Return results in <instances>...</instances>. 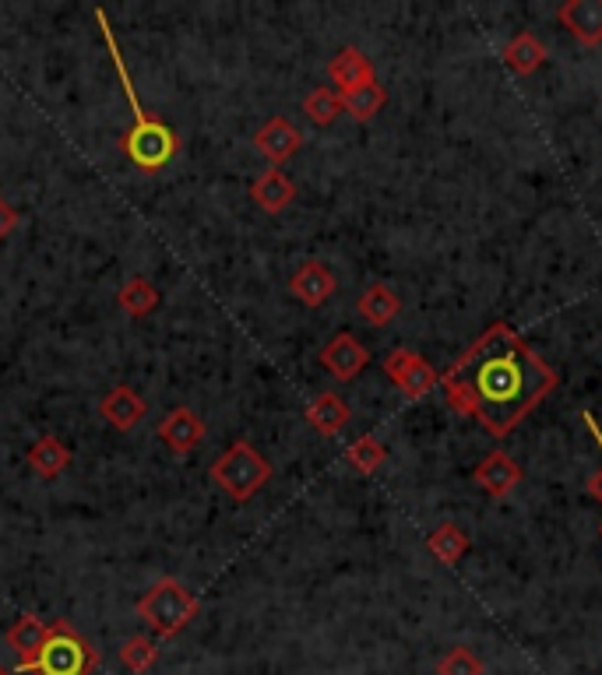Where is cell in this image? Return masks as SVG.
<instances>
[{
    "mask_svg": "<svg viewBox=\"0 0 602 675\" xmlns=\"http://www.w3.org/2000/svg\"><path fill=\"white\" fill-rule=\"evenodd\" d=\"M366 363H371V352H366V345H360V338H353L349 331L334 334L331 342L321 348V366L342 384L356 380L366 369Z\"/></svg>",
    "mask_w": 602,
    "mask_h": 675,
    "instance_id": "obj_7",
    "label": "cell"
},
{
    "mask_svg": "<svg viewBox=\"0 0 602 675\" xmlns=\"http://www.w3.org/2000/svg\"><path fill=\"white\" fill-rule=\"evenodd\" d=\"M307 422L310 426L321 433V436H339L342 430H345V422H349V404L339 398V394H331V391H325V394H317L310 404H307Z\"/></svg>",
    "mask_w": 602,
    "mask_h": 675,
    "instance_id": "obj_18",
    "label": "cell"
},
{
    "mask_svg": "<svg viewBox=\"0 0 602 675\" xmlns=\"http://www.w3.org/2000/svg\"><path fill=\"white\" fill-rule=\"evenodd\" d=\"M14 229H19V211H14L8 201L0 197V243H4Z\"/></svg>",
    "mask_w": 602,
    "mask_h": 675,
    "instance_id": "obj_29",
    "label": "cell"
},
{
    "mask_svg": "<svg viewBox=\"0 0 602 675\" xmlns=\"http://www.w3.org/2000/svg\"><path fill=\"white\" fill-rule=\"evenodd\" d=\"M473 482L482 489V493H490V496L500 500V496H508L518 482H522V465H518L514 458H508L504 450H493L473 468Z\"/></svg>",
    "mask_w": 602,
    "mask_h": 675,
    "instance_id": "obj_13",
    "label": "cell"
},
{
    "mask_svg": "<svg viewBox=\"0 0 602 675\" xmlns=\"http://www.w3.org/2000/svg\"><path fill=\"white\" fill-rule=\"evenodd\" d=\"M557 384V369L535 356V348L504 320L482 331L441 377L451 409L473 415L490 436H511Z\"/></svg>",
    "mask_w": 602,
    "mask_h": 675,
    "instance_id": "obj_1",
    "label": "cell"
},
{
    "mask_svg": "<svg viewBox=\"0 0 602 675\" xmlns=\"http://www.w3.org/2000/svg\"><path fill=\"white\" fill-rule=\"evenodd\" d=\"M328 78H331V84H339V95H342V92L360 89V84L377 81V78H374V64H371V57H366L363 49H356V46H345V49H339V54L331 57V64H328Z\"/></svg>",
    "mask_w": 602,
    "mask_h": 675,
    "instance_id": "obj_14",
    "label": "cell"
},
{
    "mask_svg": "<svg viewBox=\"0 0 602 675\" xmlns=\"http://www.w3.org/2000/svg\"><path fill=\"white\" fill-rule=\"evenodd\" d=\"M0 675H8V668H4V665H0Z\"/></svg>",
    "mask_w": 602,
    "mask_h": 675,
    "instance_id": "obj_30",
    "label": "cell"
},
{
    "mask_svg": "<svg viewBox=\"0 0 602 675\" xmlns=\"http://www.w3.org/2000/svg\"><path fill=\"white\" fill-rule=\"evenodd\" d=\"M159 441L173 454H191L201 441H205V419H201L194 409H188V404H180V409L162 415Z\"/></svg>",
    "mask_w": 602,
    "mask_h": 675,
    "instance_id": "obj_8",
    "label": "cell"
},
{
    "mask_svg": "<svg viewBox=\"0 0 602 675\" xmlns=\"http://www.w3.org/2000/svg\"><path fill=\"white\" fill-rule=\"evenodd\" d=\"M250 197H254V205L268 215H279L293 205L296 197V183L282 173V169H268L254 180V187H250Z\"/></svg>",
    "mask_w": 602,
    "mask_h": 675,
    "instance_id": "obj_15",
    "label": "cell"
},
{
    "mask_svg": "<svg viewBox=\"0 0 602 675\" xmlns=\"http://www.w3.org/2000/svg\"><path fill=\"white\" fill-rule=\"evenodd\" d=\"M599 535H602V525H599Z\"/></svg>",
    "mask_w": 602,
    "mask_h": 675,
    "instance_id": "obj_31",
    "label": "cell"
},
{
    "mask_svg": "<svg viewBox=\"0 0 602 675\" xmlns=\"http://www.w3.org/2000/svg\"><path fill=\"white\" fill-rule=\"evenodd\" d=\"M29 465L36 468L43 479H57L60 471H67V465H71V450H67V444L57 441V436H39V441L29 447Z\"/></svg>",
    "mask_w": 602,
    "mask_h": 675,
    "instance_id": "obj_20",
    "label": "cell"
},
{
    "mask_svg": "<svg viewBox=\"0 0 602 675\" xmlns=\"http://www.w3.org/2000/svg\"><path fill=\"white\" fill-rule=\"evenodd\" d=\"M339 99H342L345 113H353L360 124H366L384 110V103H388V92H384L377 81H371V84H360V89H353V92H342Z\"/></svg>",
    "mask_w": 602,
    "mask_h": 675,
    "instance_id": "obj_22",
    "label": "cell"
},
{
    "mask_svg": "<svg viewBox=\"0 0 602 675\" xmlns=\"http://www.w3.org/2000/svg\"><path fill=\"white\" fill-rule=\"evenodd\" d=\"M121 148L138 169H145V173H156V169H162L177 156L180 141H177L173 127H166L162 121H156L148 130H127L121 138Z\"/></svg>",
    "mask_w": 602,
    "mask_h": 675,
    "instance_id": "obj_5",
    "label": "cell"
},
{
    "mask_svg": "<svg viewBox=\"0 0 602 675\" xmlns=\"http://www.w3.org/2000/svg\"><path fill=\"white\" fill-rule=\"evenodd\" d=\"M49 637V622L36 619V616H22L14 619V627L8 630V644L14 648V654H19V668L29 672L32 662H36V654L43 651Z\"/></svg>",
    "mask_w": 602,
    "mask_h": 675,
    "instance_id": "obj_16",
    "label": "cell"
},
{
    "mask_svg": "<svg viewBox=\"0 0 602 675\" xmlns=\"http://www.w3.org/2000/svg\"><path fill=\"white\" fill-rule=\"evenodd\" d=\"M581 419H584V426H589V433H592V441L599 444V454H602V430H599V422H595V415H592V412H584ZM589 493H592V496H595V500L602 503V471H599V476H595V479L589 482Z\"/></svg>",
    "mask_w": 602,
    "mask_h": 675,
    "instance_id": "obj_28",
    "label": "cell"
},
{
    "mask_svg": "<svg viewBox=\"0 0 602 675\" xmlns=\"http://www.w3.org/2000/svg\"><path fill=\"white\" fill-rule=\"evenodd\" d=\"M156 657H159V648H156V640H148V637H127L121 648V662L130 675H145L156 665Z\"/></svg>",
    "mask_w": 602,
    "mask_h": 675,
    "instance_id": "obj_25",
    "label": "cell"
},
{
    "mask_svg": "<svg viewBox=\"0 0 602 675\" xmlns=\"http://www.w3.org/2000/svg\"><path fill=\"white\" fill-rule=\"evenodd\" d=\"M99 665V651L81 637L71 622H49V637L43 651L36 654L29 672L36 675H92V668Z\"/></svg>",
    "mask_w": 602,
    "mask_h": 675,
    "instance_id": "obj_3",
    "label": "cell"
},
{
    "mask_svg": "<svg viewBox=\"0 0 602 675\" xmlns=\"http://www.w3.org/2000/svg\"><path fill=\"white\" fill-rule=\"evenodd\" d=\"M356 310L360 317L366 320L371 328H388L391 320L401 313V299L395 296L391 285H384V282H374L371 289H366L356 302Z\"/></svg>",
    "mask_w": 602,
    "mask_h": 675,
    "instance_id": "obj_17",
    "label": "cell"
},
{
    "mask_svg": "<svg viewBox=\"0 0 602 675\" xmlns=\"http://www.w3.org/2000/svg\"><path fill=\"white\" fill-rule=\"evenodd\" d=\"M212 479L229 500L247 503L272 479V465H268V458L250 441H237L212 461Z\"/></svg>",
    "mask_w": 602,
    "mask_h": 675,
    "instance_id": "obj_2",
    "label": "cell"
},
{
    "mask_svg": "<svg viewBox=\"0 0 602 675\" xmlns=\"http://www.w3.org/2000/svg\"><path fill=\"white\" fill-rule=\"evenodd\" d=\"M99 415H103V422H110L113 430L127 433V430H134L148 415V404H145V398L138 391H134V387L116 384V387H110V391L103 394V401H99Z\"/></svg>",
    "mask_w": 602,
    "mask_h": 675,
    "instance_id": "obj_10",
    "label": "cell"
},
{
    "mask_svg": "<svg viewBox=\"0 0 602 675\" xmlns=\"http://www.w3.org/2000/svg\"><path fill=\"white\" fill-rule=\"evenodd\" d=\"M500 57H504V64L511 67L514 75L529 78V75H535L546 64V46L535 39L532 32H518V36L504 49H500Z\"/></svg>",
    "mask_w": 602,
    "mask_h": 675,
    "instance_id": "obj_19",
    "label": "cell"
},
{
    "mask_svg": "<svg viewBox=\"0 0 602 675\" xmlns=\"http://www.w3.org/2000/svg\"><path fill=\"white\" fill-rule=\"evenodd\" d=\"M438 675H482V662L468 648H451L438 662Z\"/></svg>",
    "mask_w": 602,
    "mask_h": 675,
    "instance_id": "obj_27",
    "label": "cell"
},
{
    "mask_svg": "<svg viewBox=\"0 0 602 675\" xmlns=\"http://www.w3.org/2000/svg\"><path fill=\"white\" fill-rule=\"evenodd\" d=\"M116 302H121V310H127V317H148L159 307V289L148 278L138 275L116 293Z\"/></svg>",
    "mask_w": 602,
    "mask_h": 675,
    "instance_id": "obj_23",
    "label": "cell"
},
{
    "mask_svg": "<svg viewBox=\"0 0 602 675\" xmlns=\"http://www.w3.org/2000/svg\"><path fill=\"white\" fill-rule=\"evenodd\" d=\"M138 616L148 622V630L159 637H177L180 630L191 627L197 616V598L188 587L173 577H162L145 591L138 602Z\"/></svg>",
    "mask_w": 602,
    "mask_h": 675,
    "instance_id": "obj_4",
    "label": "cell"
},
{
    "mask_svg": "<svg viewBox=\"0 0 602 675\" xmlns=\"http://www.w3.org/2000/svg\"><path fill=\"white\" fill-rule=\"evenodd\" d=\"M299 145H304V134H299L296 124H289L286 116H272L258 134H254V148L261 151V156L272 162V165H282L289 162Z\"/></svg>",
    "mask_w": 602,
    "mask_h": 675,
    "instance_id": "obj_9",
    "label": "cell"
},
{
    "mask_svg": "<svg viewBox=\"0 0 602 675\" xmlns=\"http://www.w3.org/2000/svg\"><path fill=\"white\" fill-rule=\"evenodd\" d=\"M384 374H388L395 380V387L406 398L412 401H420L427 398L433 387H438V369H433L420 352H412V348H395L388 352V359H384Z\"/></svg>",
    "mask_w": 602,
    "mask_h": 675,
    "instance_id": "obj_6",
    "label": "cell"
},
{
    "mask_svg": "<svg viewBox=\"0 0 602 675\" xmlns=\"http://www.w3.org/2000/svg\"><path fill=\"white\" fill-rule=\"evenodd\" d=\"M468 546H473V542H468L465 528H458L455 520H444V525H438L427 535V549L438 556L441 563H447V567H455L462 556L468 552Z\"/></svg>",
    "mask_w": 602,
    "mask_h": 675,
    "instance_id": "obj_21",
    "label": "cell"
},
{
    "mask_svg": "<svg viewBox=\"0 0 602 675\" xmlns=\"http://www.w3.org/2000/svg\"><path fill=\"white\" fill-rule=\"evenodd\" d=\"M557 19L581 46L602 43V0H564Z\"/></svg>",
    "mask_w": 602,
    "mask_h": 675,
    "instance_id": "obj_11",
    "label": "cell"
},
{
    "mask_svg": "<svg viewBox=\"0 0 602 675\" xmlns=\"http://www.w3.org/2000/svg\"><path fill=\"white\" fill-rule=\"evenodd\" d=\"M339 282H334V272L321 261H307L304 267H296V275L289 278V293L304 302V307H325V302L334 296Z\"/></svg>",
    "mask_w": 602,
    "mask_h": 675,
    "instance_id": "obj_12",
    "label": "cell"
},
{
    "mask_svg": "<svg viewBox=\"0 0 602 675\" xmlns=\"http://www.w3.org/2000/svg\"><path fill=\"white\" fill-rule=\"evenodd\" d=\"M304 113L310 116L317 127H328V124L339 121L342 99H339V92H331V89H314V92L304 99Z\"/></svg>",
    "mask_w": 602,
    "mask_h": 675,
    "instance_id": "obj_26",
    "label": "cell"
},
{
    "mask_svg": "<svg viewBox=\"0 0 602 675\" xmlns=\"http://www.w3.org/2000/svg\"><path fill=\"white\" fill-rule=\"evenodd\" d=\"M384 458H388V450H384V444L377 441V436H360V441L345 450V461L353 465L360 476H374V471L384 465Z\"/></svg>",
    "mask_w": 602,
    "mask_h": 675,
    "instance_id": "obj_24",
    "label": "cell"
}]
</instances>
